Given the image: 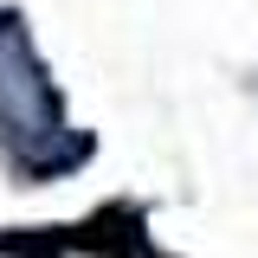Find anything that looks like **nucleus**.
I'll return each instance as SVG.
<instances>
[{
    "label": "nucleus",
    "instance_id": "f257e3e1",
    "mask_svg": "<svg viewBox=\"0 0 258 258\" xmlns=\"http://www.w3.org/2000/svg\"><path fill=\"white\" fill-rule=\"evenodd\" d=\"M0 149L32 174H52L84 155V142H71L64 129L58 91L45 64L32 58V39L20 20H0Z\"/></svg>",
    "mask_w": 258,
    "mask_h": 258
}]
</instances>
